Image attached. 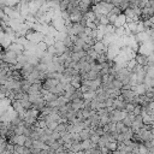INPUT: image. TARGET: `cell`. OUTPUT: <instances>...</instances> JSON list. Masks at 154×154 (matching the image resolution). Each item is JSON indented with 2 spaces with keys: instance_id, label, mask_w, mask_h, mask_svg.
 <instances>
[{
  "instance_id": "obj_2",
  "label": "cell",
  "mask_w": 154,
  "mask_h": 154,
  "mask_svg": "<svg viewBox=\"0 0 154 154\" xmlns=\"http://www.w3.org/2000/svg\"><path fill=\"white\" fill-rule=\"evenodd\" d=\"M122 122H123V123H124L126 126H131V125H132V123H134V120H132V119H131L129 116H126V117H125V118H124Z\"/></svg>"
},
{
  "instance_id": "obj_1",
  "label": "cell",
  "mask_w": 154,
  "mask_h": 154,
  "mask_svg": "<svg viewBox=\"0 0 154 154\" xmlns=\"http://www.w3.org/2000/svg\"><path fill=\"white\" fill-rule=\"evenodd\" d=\"M135 59H136V61H137L140 65H142V66L148 65V55L144 54V53H138V54L135 57Z\"/></svg>"
},
{
  "instance_id": "obj_3",
  "label": "cell",
  "mask_w": 154,
  "mask_h": 154,
  "mask_svg": "<svg viewBox=\"0 0 154 154\" xmlns=\"http://www.w3.org/2000/svg\"><path fill=\"white\" fill-rule=\"evenodd\" d=\"M135 107H136L135 103H132V102H128V103H126V108H125V111H126V112H134Z\"/></svg>"
}]
</instances>
